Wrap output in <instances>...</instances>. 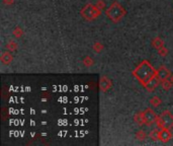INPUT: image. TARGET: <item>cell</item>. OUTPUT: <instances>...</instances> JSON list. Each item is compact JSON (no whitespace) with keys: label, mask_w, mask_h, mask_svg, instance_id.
I'll use <instances>...</instances> for the list:
<instances>
[{"label":"cell","mask_w":173,"mask_h":146,"mask_svg":"<svg viewBox=\"0 0 173 146\" xmlns=\"http://www.w3.org/2000/svg\"><path fill=\"white\" fill-rule=\"evenodd\" d=\"M133 76L141 83L143 86L149 80L156 75V69L152 66V64L150 63L148 60H143L137 67H136L133 71H132Z\"/></svg>","instance_id":"1"},{"label":"cell","mask_w":173,"mask_h":146,"mask_svg":"<svg viewBox=\"0 0 173 146\" xmlns=\"http://www.w3.org/2000/svg\"><path fill=\"white\" fill-rule=\"evenodd\" d=\"M105 14L112 23L117 24L126 16L127 11L119 2H113L110 4L108 8L105 10Z\"/></svg>","instance_id":"2"},{"label":"cell","mask_w":173,"mask_h":146,"mask_svg":"<svg viewBox=\"0 0 173 146\" xmlns=\"http://www.w3.org/2000/svg\"><path fill=\"white\" fill-rule=\"evenodd\" d=\"M81 16H82L85 20L92 21L96 19L97 17L100 16L101 9L96 4H92V3H87V4L81 9L80 11Z\"/></svg>","instance_id":"3"},{"label":"cell","mask_w":173,"mask_h":146,"mask_svg":"<svg viewBox=\"0 0 173 146\" xmlns=\"http://www.w3.org/2000/svg\"><path fill=\"white\" fill-rule=\"evenodd\" d=\"M156 124L159 128L171 129L173 128V115L169 111H164L160 117H158Z\"/></svg>","instance_id":"4"},{"label":"cell","mask_w":173,"mask_h":146,"mask_svg":"<svg viewBox=\"0 0 173 146\" xmlns=\"http://www.w3.org/2000/svg\"><path fill=\"white\" fill-rule=\"evenodd\" d=\"M143 114H144L145 125L152 126L153 124H155L157 122L158 115L151 108H148V109H146L145 111H143Z\"/></svg>","instance_id":"5"},{"label":"cell","mask_w":173,"mask_h":146,"mask_svg":"<svg viewBox=\"0 0 173 146\" xmlns=\"http://www.w3.org/2000/svg\"><path fill=\"white\" fill-rule=\"evenodd\" d=\"M112 82L108 76L102 75L100 77V80H99V87H100V90L102 92H106L108 89L112 88Z\"/></svg>","instance_id":"6"},{"label":"cell","mask_w":173,"mask_h":146,"mask_svg":"<svg viewBox=\"0 0 173 146\" xmlns=\"http://www.w3.org/2000/svg\"><path fill=\"white\" fill-rule=\"evenodd\" d=\"M160 79L157 77V76L155 75V76H153L152 78H151L148 82L146 83L145 84V88H146V90L147 91H149V92H152V91H154L155 90L157 87H158V85L160 84Z\"/></svg>","instance_id":"7"},{"label":"cell","mask_w":173,"mask_h":146,"mask_svg":"<svg viewBox=\"0 0 173 146\" xmlns=\"http://www.w3.org/2000/svg\"><path fill=\"white\" fill-rule=\"evenodd\" d=\"M156 76L160 79V81H163V80H166L170 77V71L164 65H162L158 69H156Z\"/></svg>","instance_id":"8"},{"label":"cell","mask_w":173,"mask_h":146,"mask_svg":"<svg viewBox=\"0 0 173 146\" xmlns=\"http://www.w3.org/2000/svg\"><path fill=\"white\" fill-rule=\"evenodd\" d=\"M171 138H172V133L170 132V129L161 128L159 132V141H161L162 143H167V142L170 141Z\"/></svg>","instance_id":"9"},{"label":"cell","mask_w":173,"mask_h":146,"mask_svg":"<svg viewBox=\"0 0 173 146\" xmlns=\"http://www.w3.org/2000/svg\"><path fill=\"white\" fill-rule=\"evenodd\" d=\"M0 59H1V62L4 65H10V63H11L13 60V56L8 52V51H5V52L2 53Z\"/></svg>","instance_id":"10"},{"label":"cell","mask_w":173,"mask_h":146,"mask_svg":"<svg viewBox=\"0 0 173 146\" xmlns=\"http://www.w3.org/2000/svg\"><path fill=\"white\" fill-rule=\"evenodd\" d=\"M134 121L135 123L139 126H143L145 125V120H144V114L143 112H139L134 116Z\"/></svg>","instance_id":"11"},{"label":"cell","mask_w":173,"mask_h":146,"mask_svg":"<svg viewBox=\"0 0 173 146\" xmlns=\"http://www.w3.org/2000/svg\"><path fill=\"white\" fill-rule=\"evenodd\" d=\"M152 46L154 47V48H156L157 50L162 48V47L164 46V42L163 40H162L161 38H159V36H157V38L153 39L152 40Z\"/></svg>","instance_id":"12"},{"label":"cell","mask_w":173,"mask_h":146,"mask_svg":"<svg viewBox=\"0 0 173 146\" xmlns=\"http://www.w3.org/2000/svg\"><path fill=\"white\" fill-rule=\"evenodd\" d=\"M159 132H160V130H158L157 128H155V129H153V130L150 132L149 137H150L152 140H154V141L159 140Z\"/></svg>","instance_id":"13"},{"label":"cell","mask_w":173,"mask_h":146,"mask_svg":"<svg viewBox=\"0 0 173 146\" xmlns=\"http://www.w3.org/2000/svg\"><path fill=\"white\" fill-rule=\"evenodd\" d=\"M17 48H18L17 44L14 41H9L6 45V49L8 50L9 52H14V51L17 50Z\"/></svg>","instance_id":"14"},{"label":"cell","mask_w":173,"mask_h":146,"mask_svg":"<svg viewBox=\"0 0 173 146\" xmlns=\"http://www.w3.org/2000/svg\"><path fill=\"white\" fill-rule=\"evenodd\" d=\"M150 105L154 108H158L161 105V100L158 97H153L150 98Z\"/></svg>","instance_id":"15"},{"label":"cell","mask_w":173,"mask_h":146,"mask_svg":"<svg viewBox=\"0 0 173 146\" xmlns=\"http://www.w3.org/2000/svg\"><path fill=\"white\" fill-rule=\"evenodd\" d=\"M104 49V46L100 42H95L93 45V51L95 53H101Z\"/></svg>","instance_id":"16"},{"label":"cell","mask_w":173,"mask_h":146,"mask_svg":"<svg viewBox=\"0 0 173 146\" xmlns=\"http://www.w3.org/2000/svg\"><path fill=\"white\" fill-rule=\"evenodd\" d=\"M161 83H162V88H163L164 90H169L173 85L171 80H169V79L163 80V81H161Z\"/></svg>","instance_id":"17"},{"label":"cell","mask_w":173,"mask_h":146,"mask_svg":"<svg viewBox=\"0 0 173 146\" xmlns=\"http://www.w3.org/2000/svg\"><path fill=\"white\" fill-rule=\"evenodd\" d=\"M83 64L85 65L86 67H91L92 66V65L94 64V61H93V59L91 57H85L83 59Z\"/></svg>","instance_id":"18"},{"label":"cell","mask_w":173,"mask_h":146,"mask_svg":"<svg viewBox=\"0 0 173 146\" xmlns=\"http://www.w3.org/2000/svg\"><path fill=\"white\" fill-rule=\"evenodd\" d=\"M23 35V28H21L20 27H16V28H14V31H13V36H15V38H21Z\"/></svg>","instance_id":"19"},{"label":"cell","mask_w":173,"mask_h":146,"mask_svg":"<svg viewBox=\"0 0 173 146\" xmlns=\"http://www.w3.org/2000/svg\"><path fill=\"white\" fill-rule=\"evenodd\" d=\"M146 137H147V135L143 130H139L138 132L136 133V138L140 141H143L144 139H146Z\"/></svg>","instance_id":"20"},{"label":"cell","mask_w":173,"mask_h":146,"mask_svg":"<svg viewBox=\"0 0 173 146\" xmlns=\"http://www.w3.org/2000/svg\"><path fill=\"white\" fill-rule=\"evenodd\" d=\"M158 54H159L160 56H162V57H166L167 55H168V50H167V48H165V47L163 46L162 48L158 49Z\"/></svg>","instance_id":"21"},{"label":"cell","mask_w":173,"mask_h":146,"mask_svg":"<svg viewBox=\"0 0 173 146\" xmlns=\"http://www.w3.org/2000/svg\"><path fill=\"white\" fill-rule=\"evenodd\" d=\"M96 5H97L101 10L105 8V2L103 1V0H98L97 3H96Z\"/></svg>","instance_id":"22"},{"label":"cell","mask_w":173,"mask_h":146,"mask_svg":"<svg viewBox=\"0 0 173 146\" xmlns=\"http://www.w3.org/2000/svg\"><path fill=\"white\" fill-rule=\"evenodd\" d=\"M3 3L6 5H11L14 3V0H3Z\"/></svg>","instance_id":"23"},{"label":"cell","mask_w":173,"mask_h":146,"mask_svg":"<svg viewBox=\"0 0 173 146\" xmlns=\"http://www.w3.org/2000/svg\"><path fill=\"white\" fill-rule=\"evenodd\" d=\"M170 80H171V82L173 83V74L171 75V78H170Z\"/></svg>","instance_id":"24"}]
</instances>
